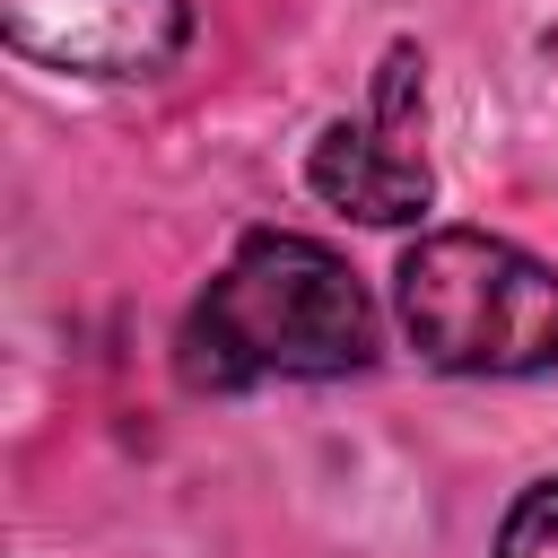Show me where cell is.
I'll return each instance as SVG.
<instances>
[{
    "instance_id": "6da1fadb",
    "label": "cell",
    "mask_w": 558,
    "mask_h": 558,
    "mask_svg": "<svg viewBox=\"0 0 558 558\" xmlns=\"http://www.w3.org/2000/svg\"><path fill=\"white\" fill-rule=\"evenodd\" d=\"M375 357V305L357 270L314 235H244L183 323V384L235 392L262 375H349Z\"/></svg>"
},
{
    "instance_id": "7a4b0ae2",
    "label": "cell",
    "mask_w": 558,
    "mask_h": 558,
    "mask_svg": "<svg viewBox=\"0 0 558 558\" xmlns=\"http://www.w3.org/2000/svg\"><path fill=\"white\" fill-rule=\"evenodd\" d=\"M401 331L445 375H532L558 366V262H532L506 235L445 227L418 235L392 270Z\"/></svg>"
},
{
    "instance_id": "3957f363",
    "label": "cell",
    "mask_w": 558,
    "mask_h": 558,
    "mask_svg": "<svg viewBox=\"0 0 558 558\" xmlns=\"http://www.w3.org/2000/svg\"><path fill=\"white\" fill-rule=\"evenodd\" d=\"M314 192L366 227H410L436 192L427 174V148H418V52L392 44L384 70H375V113L366 122H331L305 157Z\"/></svg>"
},
{
    "instance_id": "277c9868",
    "label": "cell",
    "mask_w": 558,
    "mask_h": 558,
    "mask_svg": "<svg viewBox=\"0 0 558 558\" xmlns=\"http://www.w3.org/2000/svg\"><path fill=\"white\" fill-rule=\"evenodd\" d=\"M0 26L26 61L78 78H157L192 35L183 0H0Z\"/></svg>"
},
{
    "instance_id": "5b68a950",
    "label": "cell",
    "mask_w": 558,
    "mask_h": 558,
    "mask_svg": "<svg viewBox=\"0 0 558 558\" xmlns=\"http://www.w3.org/2000/svg\"><path fill=\"white\" fill-rule=\"evenodd\" d=\"M497 558H558V480H541V488L514 497V514L497 532Z\"/></svg>"
}]
</instances>
